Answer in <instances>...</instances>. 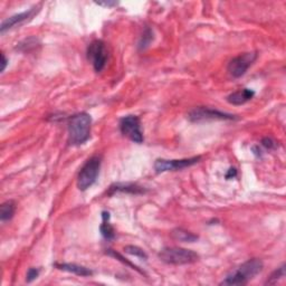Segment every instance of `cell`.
Segmentation results:
<instances>
[{"instance_id": "3", "label": "cell", "mask_w": 286, "mask_h": 286, "mask_svg": "<svg viewBox=\"0 0 286 286\" xmlns=\"http://www.w3.org/2000/svg\"><path fill=\"white\" fill-rule=\"evenodd\" d=\"M161 262L168 265H189L199 261V255L194 250L181 247H165L158 254Z\"/></svg>"}, {"instance_id": "25", "label": "cell", "mask_w": 286, "mask_h": 286, "mask_svg": "<svg viewBox=\"0 0 286 286\" xmlns=\"http://www.w3.org/2000/svg\"><path fill=\"white\" fill-rule=\"evenodd\" d=\"M98 6H105V7H112V6H116L118 3L115 2H108V3H96Z\"/></svg>"}, {"instance_id": "4", "label": "cell", "mask_w": 286, "mask_h": 286, "mask_svg": "<svg viewBox=\"0 0 286 286\" xmlns=\"http://www.w3.org/2000/svg\"><path fill=\"white\" fill-rule=\"evenodd\" d=\"M102 159L100 155H93L82 167L77 176V188L85 191L95 184L101 169Z\"/></svg>"}, {"instance_id": "6", "label": "cell", "mask_w": 286, "mask_h": 286, "mask_svg": "<svg viewBox=\"0 0 286 286\" xmlns=\"http://www.w3.org/2000/svg\"><path fill=\"white\" fill-rule=\"evenodd\" d=\"M87 60H89L96 73L102 72L108 62V49L102 40H94L87 47Z\"/></svg>"}, {"instance_id": "22", "label": "cell", "mask_w": 286, "mask_h": 286, "mask_svg": "<svg viewBox=\"0 0 286 286\" xmlns=\"http://www.w3.org/2000/svg\"><path fill=\"white\" fill-rule=\"evenodd\" d=\"M262 144L264 145V147L268 150H273V149H276L277 148V144L276 142L274 141L273 139L271 138H264L262 140Z\"/></svg>"}, {"instance_id": "1", "label": "cell", "mask_w": 286, "mask_h": 286, "mask_svg": "<svg viewBox=\"0 0 286 286\" xmlns=\"http://www.w3.org/2000/svg\"><path fill=\"white\" fill-rule=\"evenodd\" d=\"M92 118L85 112L74 114L68 120V143L69 145H81L91 137Z\"/></svg>"}, {"instance_id": "12", "label": "cell", "mask_w": 286, "mask_h": 286, "mask_svg": "<svg viewBox=\"0 0 286 286\" xmlns=\"http://www.w3.org/2000/svg\"><path fill=\"white\" fill-rule=\"evenodd\" d=\"M255 96V92L250 89L238 90L227 96V102L231 105H243L252 100Z\"/></svg>"}, {"instance_id": "7", "label": "cell", "mask_w": 286, "mask_h": 286, "mask_svg": "<svg viewBox=\"0 0 286 286\" xmlns=\"http://www.w3.org/2000/svg\"><path fill=\"white\" fill-rule=\"evenodd\" d=\"M120 131L124 137L130 139L134 143L143 142V133L141 130V122L136 115H127L120 120Z\"/></svg>"}, {"instance_id": "23", "label": "cell", "mask_w": 286, "mask_h": 286, "mask_svg": "<svg viewBox=\"0 0 286 286\" xmlns=\"http://www.w3.org/2000/svg\"><path fill=\"white\" fill-rule=\"evenodd\" d=\"M237 176V170L236 168H230L228 173L226 174V179H230V178H235Z\"/></svg>"}, {"instance_id": "5", "label": "cell", "mask_w": 286, "mask_h": 286, "mask_svg": "<svg viewBox=\"0 0 286 286\" xmlns=\"http://www.w3.org/2000/svg\"><path fill=\"white\" fill-rule=\"evenodd\" d=\"M236 115L221 112L219 110L199 107L194 110H191L188 113V120L194 123H201V122H209V121H231L236 120Z\"/></svg>"}, {"instance_id": "8", "label": "cell", "mask_w": 286, "mask_h": 286, "mask_svg": "<svg viewBox=\"0 0 286 286\" xmlns=\"http://www.w3.org/2000/svg\"><path fill=\"white\" fill-rule=\"evenodd\" d=\"M256 58H257V54H256V53H244V54L232 58L229 62L228 66H227V71H228L231 77H242L246 74L248 68L253 65Z\"/></svg>"}, {"instance_id": "11", "label": "cell", "mask_w": 286, "mask_h": 286, "mask_svg": "<svg viewBox=\"0 0 286 286\" xmlns=\"http://www.w3.org/2000/svg\"><path fill=\"white\" fill-rule=\"evenodd\" d=\"M131 194V195H142L145 190L136 184H114L110 187L108 195L113 196L115 194Z\"/></svg>"}, {"instance_id": "15", "label": "cell", "mask_w": 286, "mask_h": 286, "mask_svg": "<svg viewBox=\"0 0 286 286\" xmlns=\"http://www.w3.org/2000/svg\"><path fill=\"white\" fill-rule=\"evenodd\" d=\"M171 237L174 241L183 243H195L198 241V236L184 228H176L171 231Z\"/></svg>"}, {"instance_id": "19", "label": "cell", "mask_w": 286, "mask_h": 286, "mask_svg": "<svg viewBox=\"0 0 286 286\" xmlns=\"http://www.w3.org/2000/svg\"><path fill=\"white\" fill-rule=\"evenodd\" d=\"M283 277H285V264H283L281 267L277 268V270L274 271L271 276L267 278V281L265 284H276L279 279H282Z\"/></svg>"}, {"instance_id": "21", "label": "cell", "mask_w": 286, "mask_h": 286, "mask_svg": "<svg viewBox=\"0 0 286 286\" xmlns=\"http://www.w3.org/2000/svg\"><path fill=\"white\" fill-rule=\"evenodd\" d=\"M39 275V270L38 268H29L28 272H27V276H26V281L27 283H32L33 281H35Z\"/></svg>"}, {"instance_id": "10", "label": "cell", "mask_w": 286, "mask_h": 286, "mask_svg": "<svg viewBox=\"0 0 286 286\" xmlns=\"http://www.w3.org/2000/svg\"><path fill=\"white\" fill-rule=\"evenodd\" d=\"M36 9L37 8L34 7L32 9H28V10L24 11V13L16 14L14 16L9 17V18H7L6 20H4L2 26H0V33L4 34L5 32L9 31V29H11L13 27H15L17 25H20V24H22V22H25V21H27L29 19H32L33 17L35 16V14H36L37 11H38Z\"/></svg>"}, {"instance_id": "9", "label": "cell", "mask_w": 286, "mask_h": 286, "mask_svg": "<svg viewBox=\"0 0 286 286\" xmlns=\"http://www.w3.org/2000/svg\"><path fill=\"white\" fill-rule=\"evenodd\" d=\"M201 157H192L186 158V159L179 160H166V159H158L154 162V170L158 173L168 172V171H178L183 169L189 168L196 165L200 161Z\"/></svg>"}, {"instance_id": "20", "label": "cell", "mask_w": 286, "mask_h": 286, "mask_svg": "<svg viewBox=\"0 0 286 286\" xmlns=\"http://www.w3.org/2000/svg\"><path fill=\"white\" fill-rule=\"evenodd\" d=\"M107 254L109 255V256H112V257H114V258H116V259H119L120 262H122L123 263V264H126L127 266H130V267H132L133 270H136V271H138L139 273H141V274H143V272H141L139 270V268L136 266V265H133V264H131L130 262H127V261H125V258L123 257V256H122L121 254H119V253H116L115 250H113V249H107Z\"/></svg>"}, {"instance_id": "14", "label": "cell", "mask_w": 286, "mask_h": 286, "mask_svg": "<svg viewBox=\"0 0 286 286\" xmlns=\"http://www.w3.org/2000/svg\"><path fill=\"white\" fill-rule=\"evenodd\" d=\"M110 213L109 212H102V224L100 226V230L102 236L107 239V241H113L115 238V230L114 227L110 223Z\"/></svg>"}, {"instance_id": "18", "label": "cell", "mask_w": 286, "mask_h": 286, "mask_svg": "<svg viewBox=\"0 0 286 286\" xmlns=\"http://www.w3.org/2000/svg\"><path fill=\"white\" fill-rule=\"evenodd\" d=\"M124 252L131 256H136L138 258H141L144 261L148 259L147 253H145L142 248H140L138 246H133V245H127V246H125Z\"/></svg>"}, {"instance_id": "24", "label": "cell", "mask_w": 286, "mask_h": 286, "mask_svg": "<svg viewBox=\"0 0 286 286\" xmlns=\"http://www.w3.org/2000/svg\"><path fill=\"white\" fill-rule=\"evenodd\" d=\"M7 64H8V60L7 57L5 56L4 53H2V73L5 71L6 67H7Z\"/></svg>"}, {"instance_id": "16", "label": "cell", "mask_w": 286, "mask_h": 286, "mask_svg": "<svg viewBox=\"0 0 286 286\" xmlns=\"http://www.w3.org/2000/svg\"><path fill=\"white\" fill-rule=\"evenodd\" d=\"M16 212V203L13 200L5 201L2 206H0V219L2 221L10 220L14 217Z\"/></svg>"}, {"instance_id": "13", "label": "cell", "mask_w": 286, "mask_h": 286, "mask_svg": "<svg viewBox=\"0 0 286 286\" xmlns=\"http://www.w3.org/2000/svg\"><path fill=\"white\" fill-rule=\"evenodd\" d=\"M54 266L57 268V270L67 272V273H73L77 276L93 275V272L91 270H89V268L77 265V264H71V263H62V264H60V263H55Z\"/></svg>"}, {"instance_id": "2", "label": "cell", "mask_w": 286, "mask_h": 286, "mask_svg": "<svg viewBox=\"0 0 286 286\" xmlns=\"http://www.w3.org/2000/svg\"><path fill=\"white\" fill-rule=\"evenodd\" d=\"M263 268H264V264H263L261 259H248L239 266L237 270L231 272L229 275H227V277L220 283V285H245L256 275H258L263 271Z\"/></svg>"}, {"instance_id": "17", "label": "cell", "mask_w": 286, "mask_h": 286, "mask_svg": "<svg viewBox=\"0 0 286 286\" xmlns=\"http://www.w3.org/2000/svg\"><path fill=\"white\" fill-rule=\"evenodd\" d=\"M152 39H153V32L151 31V29L149 27H147L144 29V32L142 34V36L141 38H140L139 40V45H138V47L140 50H142V49H145L148 47V46L150 45V43L152 42Z\"/></svg>"}]
</instances>
